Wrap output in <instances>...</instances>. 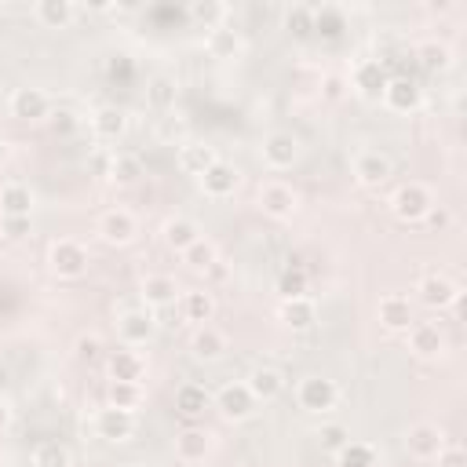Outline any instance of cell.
Returning a JSON list of instances; mask_svg holds the SVG:
<instances>
[{"label":"cell","mask_w":467,"mask_h":467,"mask_svg":"<svg viewBox=\"0 0 467 467\" xmlns=\"http://www.w3.org/2000/svg\"><path fill=\"white\" fill-rule=\"evenodd\" d=\"M88 263H91L88 248H84L80 241H73V237H58V241H51V248H47V266H51V274L62 277V281L84 277V274H88Z\"/></svg>","instance_id":"obj_1"},{"label":"cell","mask_w":467,"mask_h":467,"mask_svg":"<svg viewBox=\"0 0 467 467\" xmlns=\"http://www.w3.org/2000/svg\"><path fill=\"white\" fill-rule=\"evenodd\" d=\"M296 401H299V409L303 412H332L336 409V401H339V387L328 379V376H317V372H310V376H303L299 383H296Z\"/></svg>","instance_id":"obj_2"},{"label":"cell","mask_w":467,"mask_h":467,"mask_svg":"<svg viewBox=\"0 0 467 467\" xmlns=\"http://www.w3.org/2000/svg\"><path fill=\"white\" fill-rule=\"evenodd\" d=\"M431 204H434V193L423 182H401L394 190V197H390V212L401 223H423V215L431 212Z\"/></svg>","instance_id":"obj_3"},{"label":"cell","mask_w":467,"mask_h":467,"mask_svg":"<svg viewBox=\"0 0 467 467\" xmlns=\"http://www.w3.org/2000/svg\"><path fill=\"white\" fill-rule=\"evenodd\" d=\"M255 204H259V212H263V215H270V219L285 223V219H292V215L299 212V193H296L288 182L270 179V182H263V186H259Z\"/></svg>","instance_id":"obj_4"},{"label":"cell","mask_w":467,"mask_h":467,"mask_svg":"<svg viewBox=\"0 0 467 467\" xmlns=\"http://www.w3.org/2000/svg\"><path fill=\"white\" fill-rule=\"evenodd\" d=\"M7 109H11V117L15 120H47L51 117V99H47V91L44 88H15L11 91V99H7Z\"/></svg>","instance_id":"obj_5"},{"label":"cell","mask_w":467,"mask_h":467,"mask_svg":"<svg viewBox=\"0 0 467 467\" xmlns=\"http://www.w3.org/2000/svg\"><path fill=\"white\" fill-rule=\"evenodd\" d=\"M259 153H263V164L270 171H285L299 161V139L292 131H270V135H263Z\"/></svg>","instance_id":"obj_6"},{"label":"cell","mask_w":467,"mask_h":467,"mask_svg":"<svg viewBox=\"0 0 467 467\" xmlns=\"http://www.w3.org/2000/svg\"><path fill=\"white\" fill-rule=\"evenodd\" d=\"M390 175H394V161H390L383 150H361V153L354 157V179H358V186L379 190Z\"/></svg>","instance_id":"obj_7"},{"label":"cell","mask_w":467,"mask_h":467,"mask_svg":"<svg viewBox=\"0 0 467 467\" xmlns=\"http://www.w3.org/2000/svg\"><path fill=\"white\" fill-rule=\"evenodd\" d=\"M99 237L106 244H113V248H124V244H131L139 237V223H135V215L128 208H109V212L99 215Z\"/></svg>","instance_id":"obj_8"},{"label":"cell","mask_w":467,"mask_h":467,"mask_svg":"<svg viewBox=\"0 0 467 467\" xmlns=\"http://www.w3.org/2000/svg\"><path fill=\"white\" fill-rule=\"evenodd\" d=\"M416 292H420V303L427 306V310H445V306H456L460 303V285L452 281V277H445V274H427V277H420V285H416Z\"/></svg>","instance_id":"obj_9"},{"label":"cell","mask_w":467,"mask_h":467,"mask_svg":"<svg viewBox=\"0 0 467 467\" xmlns=\"http://www.w3.org/2000/svg\"><path fill=\"white\" fill-rule=\"evenodd\" d=\"M153 332H157V321H153V310L146 306H131L117 317V336L124 347H142L153 339Z\"/></svg>","instance_id":"obj_10"},{"label":"cell","mask_w":467,"mask_h":467,"mask_svg":"<svg viewBox=\"0 0 467 467\" xmlns=\"http://www.w3.org/2000/svg\"><path fill=\"white\" fill-rule=\"evenodd\" d=\"M215 409H219L223 420L241 423V420H248V416L255 412V398H252V390L244 387V379H241V383H226V387L215 390Z\"/></svg>","instance_id":"obj_11"},{"label":"cell","mask_w":467,"mask_h":467,"mask_svg":"<svg viewBox=\"0 0 467 467\" xmlns=\"http://www.w3.org/2000/svg\"><path fill=\"white\" fill-rule=\"evenodd\" d=\"M376 321H379L387 332H409V325L416 321V317H412V303H409V296H401V292H387V296L376 303Z\"/></svg>","instance_id":"obj_12"},{"label":"cell","mask_w":467,"mask_h":467,"mask_svg":"<svg viewBox=\"0 0 467 467\" xmlns=\"http://www.w3.org/2000/svg\"><path fill=\"white\" fill-rule=\"evenodd\" d=\"M95 434L102 441H128L135 434V412H124V409H99L95 412Z\"/></svg>","instance_id":"obj_13"},{"label":"cell","mask_w":467,"mask_h":467,"mask_svg":"<svg viewBox=\"0 0 467 467\" xmlns=\"http://www.w3.org/2000/svg\"><path fill=\"white\" fill-rule=\"evenodd\" d=\"M441 445H445V434L438 423H412L405 431V449L416 460H434L441 452Z\"/></svg>","instance_id":"obj_14"},{"label":"cell","mask_w":467,"mask_h":467,"mask_svg":"<svg viewBox=\"0 0 467 467\" xmlns=\"http://www.w3.org/2000/svg\"><path fill=\"white\" fill-rule=\"evenodd\" d=\"M212 456V434L204 427H186L175 434V460L179 463H204Z\"/></svg>","instance_id":"obj_15"},{"label":"cell","mask_w":467,"mask_h":467,"mask_svg":"<svg viewBox=\"0 0 467 467\" xmlns=\"http://www.w3.org/2000/svg\"><path fill=\"white\" fill-rule=\"evenodd\" d=\"M387 80H390V77H387V69H383L379 58H361V62L354 66V73H350L347 84H354V91L365 95V99H379L383 88H387Z\"/></svg>","instance_id":"obj_16"},{"label":"cell","mask_w":467,"mask_h":467,"mask_svg":"<svg viewBox=\"0 0 467 467\" xmlns=\"http://www.w3.org/2000/svg\"><path fill=\"white\" fill-rule=\"evenodd\" d=\"M379 99H383V106L394 109V113H412V109L420 106L423 91H420V84H416L412 77H390Z\"/></svg>","instance_id":"obj_17"},{"label":"cell","mask_w":467,"mask_h":467,"mask_svg":"<svg viewBox=\"0 0 467 467\" xmlns=\"http://www.w3.org/2000/svg\"><path fill=\"white\" fill-rule=\"evenodd\" d=\"M197 182H201V193H204V197H215V201H219V197H230V193L237 190L241 171H237L230 161H223V157H219V161H215V164H212Z\"/></svg>","instance_id":"obj_18"},{"label":"cell","mask_w":467,"mask_h":467,"mask_svg":"<svg viewBox=\"0 0 467 467\" xmlns=\"http://www.w3.org/2000/svg\"><path fill=\"white\" fill-rule=\"evenodd\" d=\"M139 296H142V306H146V310H153V306H171V303L179 299V285H175L171 274H146Z\"/></svg>","instance_id":"obj_19"},{"label":"cell","mask_w":467,"mask_h":467,"mask_svg":"<svg viewBox=\"0 0 467 467\" xmlns=\"http://www.w3.org/2000/svg\"><path fill=\"white\" fill-rule=\"evenodd\" d=\"M409 350L416 358H438L445 350V336L434 321H412L409 325Z\"/></svg>","instance_id":"obj_20"},{"label":"cell","mask_w":467,"mask_h":467,"mask_svg":"<svg viewBox=\"0 0 467 467\" xmlns=\"http://www.w3.org/2000/svg\"><path fill=\"white\" fill-rule=\"evenodd\" d=\"M91 131H95V139H102V142H120L124 131H128V113H124L120 106H99V109L91 113Z\"/></svg>","instance_id":"obj_21"},{"label":"cell","mask_w":467,"mask_h":467,"mask_svg":"<svg viewBox=\"0 0 467 467\" xmlns=\"http://www.w3.org/2000/svg\"><path fill=\"white\" fill-rule=\"evenodd\" d=\"M215 161H219V153L208 142H186V146H179V157H175L179 171L182 175H193V179H201Z\"/></svg>","instance_id":"obj_22"},{"label":"cell","mask_w":467,"mask_h":467,"mask_svg":"<svg viewBox=\"0 0 467 467\" xmlns=\"http://www.w3.org/2000/svg\"><path fill=\"white\" fill-rule=\"evenodd\" d=\"M190 354L197 361H219L226 354V336L215 325H197L190 336Z\"/></svg>","instance_id":"obj_23"},{"label":"cell","mask_w":467,"mask_h":467,"mask_svg":"<svg viewBox=\"0 0 467 467\" xmlns=\"http://www.w3.org/2000/svg\"><path fill=\"white\" fill-rule=\"evenodd\" d=\"M244 387L252 390L255 401H274V398H281V390H285V376H281L274 365H255V368L248 372Z\"/></svg>","instance_id":"obj_24"},{"label":"cell","mask_w":467,"mask_h":467,"mask_svg":"<svg viewBox=\"0 0 467 467\" xmlns=\"http://www.w3.org/2000/svg\"><path fill=\"white\" fill-rule=\"evenodd\" d=\"M201 237V226L193 223V219H186V215H171V219H164V226H161V241L171 248V252H186L193 241Z\"/></svg>","instance_id":"obj_25"},{"label":"cell","mask_w":467,"mask_h":467,"mask_svg":"<svg viewBox=\"0 0 467 467\" xmlns=\"http://www.w3.org/2000/svg\"><path fill=\"white\" fill-rule=\"evenodd\" d=\"M179 306H182V317L193 325H208L215 317V296L208 288H186L179 296Z\"/></svg>","instance_id":"obj_26"},{"label":"cell","mask_w":467,"mask_h":467,"mask_svg":"<svg viewBox=\"0 0 467 467\" xmlns=\"http://www.w3.org/2000/svg\"><path fill=\"white\" fill-rule=\"evenodd\" d=\"M277 317H281V321H285L292 332H306V328H314V321H317V306H314V299H310V296H299V299H281Z\"/></svg>","instance_id":"obj_27"},{"label":"cell","mask_w":467,"mask_h":467,"mask_svg":"<svg viewBox=\"0 0 467 467\" xmlns=\"http://www.w3.org/2000/svg\"><path fill=\"white\" fill-rule=\"evenodd\" d=\"M106 368H109V379L139 383V379H142V372H146V361H142L131 347H124V350H113V354L106 358Z\"/></svg>","instance_id":"obj_28"},{"label":"cell","mask_w":467,"mask_h":467,"mask_svg":"<svg viewBox=\"0 0 467 467\" xmlns=\"http://www.w3.org/2000/svg\"><path fill=\"white\" fill-rule=\"evenodd\" d=\"M212 405V394H208V387L204 383H182L179 390H175V412L179 416H186V420H197V416H204V409Z\"/></svg>","instance_id":"obj_29"},{"label":"cell","mask_w":467,"mask_h":467,"mask_svg":"<svg viewBox=\"0 0 467 467\" xmlns=\"http://www.w3.org/2000/svg\"><path fill=\"white\" fill-rule=\"evenodd\" d=\"M33 15H36V22L47 26V29H66V26H73V18H77V4H69V0H36Z\"/></svg>","instance_id":"obj_30"},{"label":"cell","mask_w":467,"mask_h":467,"mask_svg":"<svg viewBox=\"0 0 467 467\" xmlns=\"http://www.w3.org/2000/svg\"><path fill=\"white\" fill-rule=\"evenodd\" d=\"M175 95H179V88H175V80L168 73H153L146 80V106L153 113H168L175 106Z\"/></svg>","instance_id":"obj_31"},{"label":"cell","mask_w":467,"mask_h":467,"mask_svg":"<svg viewBox=\"0 0 467 467\" xmlns=\"http://www.w3.org/2000/svg\"><path fill=\"white\" fill-rule=\"evenodd\" d=\"M336 456V467H379V452H376V445L372 441H358V438H350L339 452H332Z\"/></svg>","instance_id":"obj_32"},{"label":"cell","mask_w":467,"mask_h":467,"mask_svg":"<svg viewBox=\"0 0 467 467\" xmlns=\"http://www.w3.org/2000/svg\"><path fill=\"white\" fill-rule=\"evenodd\" d=\"M343 29H347V11H343L339 4H321V7H314V33H317V36L336 40V36H343Z\"/></svg>","instance_id":"obj_33"},{"label":"cell","mask_w":467,"mask_h":467,"mask_svg":"<svg viewBox=\"0 0 467 467\" xmlns=\"http://www.w3.org/2000/svg\"><path fill=\"white\" fill-rule=\"evenodd\" d=\"M0 212L4 215H33V190L26 182H4L0 186Z\"/></svg>","instance_id":"obj_34"},{"label":"cell","mask_w":467,"mask_h":467,"mask_svg":"<svg viewBox=\"0 0 467 467\" xmlns=\"http://www.w3.org/2000/svg\"><path fill=\"white\" fill-rule=\"evenodd\" d=\"M416 58H420V66H423L427 73H445V69L452 66V47H449L445 40H423V44L416 47Z\"/></svg>","instance_id":"obj_35"},{"label":"cell","mask_w":467,"mask_h":467,"mask_svg":"<svg viewBox=\"0 0 467 467\" xmlns=\"http://www.w3.org/2000/svg\"><path fill=\"white\" fill-rule=\"evenodd\" d=\"M204 47H208V55L212 58H234V55H241V33L237 29H226V26H219V29H212L208 36H204Z\"/></svg>","instance_id":"obj_36"},{"label":"cell","mask_w":467,"mask_h":467,"mask_svg":"<svg viewBox=\"0 0 467 467\" xmlns=\"http://www.w3.org/2000/svg\"><path fill=\"white\" fill-rule=\"evenodd\" d=\"M186 15H190V22L193 26H201V29H219L223 26V18H226V4H219V0H193L190 7H186Z\"/></svg>","instance_id":"obj_37"},{"label":"cell","mask_w":467,"mask_h":467,"mask_svg":"<svg viewBox=\"0 0 467 467\" xmlns=\"http://www.w3.org/2000/svg\"><path fill=\"white\" fill-rule=\"evenodd\" d=\"M106 405L124 409V412H135V409L142 405V387H139V383H124V379H109Z\"/></svg>","instance_id":"obj_38"},{"label":"cell","mask_w":467,"mask_h":467,"mask_svg":"<svg viewBox=\"0 0 467 467\" xmlns=\"http://www.w3.org/2000/svg\"><path fill=\"white\" fill-rule=\"evenodd\" d=\"M139 175H142V161L135 157V153H113V161H109V182H117V186H131V182H139Z\"/></svg>","instance_id":"obj_39"},{"label":"cell","mask_w":467,"mask_h":467,"mask_svg":"<svg viewBox=\"0 0 467 467\" xmlns=\"http://www.w3.org/2000/svg\"><path fill=\"white\" fill-rule=\"evenodd\" d=\"M182 263L190 266V270H197V274H204V270H212L215 263H219V248L208 241V237H197L186 252H182Z\"/></svg>","instance_id":"obj_40"},{"label":"cell","mask_w":467,"mask_h":467,"mask_svg":"<svg viewBox=\"0 0 467 467\" xmlns=\"http://www.w3.org/2000/svg\"><path fill=\"white\" fill-rule=\"evenodd\" d=\"M33 467H73V452L62 441H40L33 449Z\"/></svg>","instance_id":"obj_41"},{"label":"cell","mask_w":467,"mask_h":467,"mask_svg":"<svg viewBox=\"0 0 467 467\" xmlns=\"http://www.w3.org/2000/svg\"><path fill=\"white\" fill-rule=\"evenodd\" d=\"M306 288H310V277H306V270L303 266H285L281 270V277H277V292H281V299H299V296H306Z\"/></svg>","instance_id":"obj_42"},{"label":"cell","mask_w":467,"mask_h":467,"mask_svg":"<svg viewBox=\"0 0 467 467\" xmlns=\"http://www.w3.org/2000/svg\"><path fill=\"white\" fill-rule=\"evenodd\" d=\"M285 29H288L296 40H306V36L314 33V7H306V4H292V7L285 11Z\"/></svg>","instance_id":"obj_43"},{"label":"cell","mask_w":467,"mask_h":467,"mask_svg":"<svg viewBox=\"0 0 467 467\" xmlns=\"http://www.w3.org/2000/svg\"><path fill=\"white\" fill-rule=\"evenodd\" d=\"M73 358L77 361H99L102 358V336H95V332H80L77 336V343H73Z\"/></svg>","instance_id":"obj_44"},{"label":"cell","mask_w":467,"mask_h":467,"mask_svg":"<svg viewBox=\"0 0 467 467\" xmlns=\"http://www.w3.org/2000/svg\"><path fill=\"white\" fill-rule=\"evenodd\" d=\"M317 441H321V449H328V452H339V449L350 441V431H347L343 423H325V427L317 431Z\"/></svg>","instance_id":"obj_45"},{"label":"cell","mask_w":467,"mask_h":467,"mask_svg":"<svg viewBox=\"0 0 467 467\" xmlns=\"http://www.w3.org/2000/svg\"><path fill=\"white\" fill-rule=\"evenodd\" d=\"M0 234L7 241H26L33 234V223H29V215H4L0 219Z\"/></svg>","instance_id":"obj_46"},{"label":"cell","mask_w":467,"mask_h":467,"mask_svg":"<svg viewBox=\"0 0 467 467\" xmlns=\"http://www.w3.org/2000/svg\"><path fill=\"white\" fill-rule=\"evenodd\" d=\"M47 124H51V131H55V135H73V131H77V124H80V117H77L73 109H51Z\"/></svg>","instance_id":"obj_47"},{"label":"cell","mask_w":467,"mask_h":467,"mask_svg":"<svg viewBox=\"0 0 467 467\" xmlns=\"http://www.w3.org/2000/svg\"><path fill=\"white\" fill-rule=\"evenodd\" d=\"M434 460H438V467H467V452L460 445H441V452Z\"/></svg>","instance_id":"obj_48"},{"label":"cell","mask_w":467,"mask_h":467,"mask_svg":"<svg viewBox=\"0 0 467 467\" xmlns=\"http://www.w3.org/2000/svg\"><path fill=\"white\" fill-rule=\"evenodd\" d=\"M423 223H427L431 230H445V226L452 223V212H449L445 204H431V212L423 215Z\"/></svg>","instance_id":"obj_49"},{"label":"cell","mask_w":467,"mask_h":467,"mask_svg":"<svg viewBox=\"0 0 467 467\" xmlns=\"http://www.w3.org/2000/svg\"><path fill=\"white\" fill-rule=\"evenodd\" d=\"M343 91H347V80H343V77H336V73H328V77L321 80V95H325L328 102H336V99H343Z\"/></svg>","instance_id":"obj_50"},{"label":"cell","mask_w":467,"mask_h":467,"mask_svg":"<svg viewBox=\"0 0 467 467\" xmlns=\"http://www.w3.org/2000/svg\"><path fill=\"white\" fill-rule=\"evenodd\" d=\"M7 423H11V405H7L4 398H0V431H4Z\"/></svg>","instance_id":"obj_51"},{"label":"cell","mask_w":467,"mask_h":467,"mask_svg":"<svg viewBox=\"0 0 467 467\" xmlns=\"http://www.w3.org/2000/svg\"><path fill=\"white\" fill-rule=\"evenodd\" d=\"M7 153H11V146H7V139H0V164L7 161Z\"/></svg>","instance_id":"obj_52"},{"label":"cell","mask_w":467,"mask_h":467,"mask_svg":"<svg viewBox=\"0 0 467 467\" xmlns=\"http://www.w3.org/2000/svg\"><path fill=\"white\" fill-rule=\"evenodd\" d=\"M128 467H146V463H128Z\"/></svg>","instance_id":"obj_53"},{"label":"cell","mask_w":467,"mask_h":467,"mask_svg":"<svg viewBox=\"0 0 467 467\" xmlns=\"http://www.w3.org/2000/svg\"><path fill=\"white\" fill-rule=\"evenodd\" d=\"M270 467H281V463H270Z\"/></svg>","instance_id":"obj_54"},{"label":"cell","mask_w":467,"mask_h":467,"mask_svg":"<svg viewBox=\"0 0 467 467\" xmlns=\"http://www.w3.org/2000/svg\"><path fill=\"white\" fill-rule=\"evenodd\" d=\"M0 11H4V7H0Z\"/></svg>","instance_id":"obj_55"}]
</instances>
